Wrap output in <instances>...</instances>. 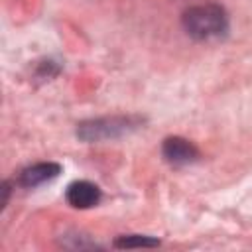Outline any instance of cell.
<instances>
[{"label": "cell", "mask_w": 252, "mask_h": 252, "mask_svg": "<svg viewBox=\"0 0 252 252\" xmlns=\"http://www.w3.org/2000/svg\"><path fill=\"white\" fill-rule=\"evenodd\" d=\"M161 154L165 161H169L171 165H187V163L197 161L199 158V150L189 140L179 138V136L165 138L161 146Z\"/></svg>", "instance_id": "cell-3"}, {"label": "cell", "mask_w": 252, "mask_h": 252, "mask_svg": "<svg viewBox=\"0 0 252 252\" xmlns=\"http://www.w3.org/2000/svg\"><path fill=\"white\" fill-rule=\"evenodd\" d=\"M140 126V118L136 116H110V118H96L79 124L77 136L85 142H98L118 138L134 128Z\"/></svg>", "instance_id": "cell-2"}, {"label": "cell", "mask_w": 252, "mask_h": 252, "mask_svg": "<svg viewBox=\"0 0 252 252\" xmlns=\"http://www.w3.org/2000/svg\"><path fill=\"white\" fill-rule=\"evenodd\" d=\"M61 173V165L53 163V161H41L35 165L26 167L20 173V185L22 187H37L45 181H51L53 177H57Z\"/></svg>", "instance_id": "cell-5"}, {"label": "cell", "mask_w": 252, "mask_h": 252, "mask_svg": "<svg viewBox=\"0 0 252 252\" xmlns=\"http://www.w3.org/2000/svg\"><path fill=\"white\" fill-rule=\"evenodd\" d=\"M114 246L116 248H152V246H159V240L144 234H128V236H118L114 240Z\"/></svg>", "instance_id": "cell-6"}, {"label": "cell", "mask_w": 252, "mask_h": 252, "mask_svg": "<svg viewBox=\"0 0 252 252\" xmlns=\"http://www.w3.org/2000/svg\"><path fill=\"white\" fill-rule=\"evenodd\" d=\"M183 28L191 37L199 41L217 39L228 30V16L219 4L191 6L183 14Z\"/></svg>", "instance_id": "cell-1"}, {"label": "cell", "mask_w": 252, "mask_h": 252, "mask_svg": "<svg viewBox=\"0 0 252 252\" xmlns=\"http://www.w3.org/2000/svg\"><path fill=\"white\" fill-rule=\"evenodd\" d=\"M67 203L75 209H91L100 201V189L91 181H73L67 187Z\"/></svg>", "instance_id": "cell-4"}]
</instances>
